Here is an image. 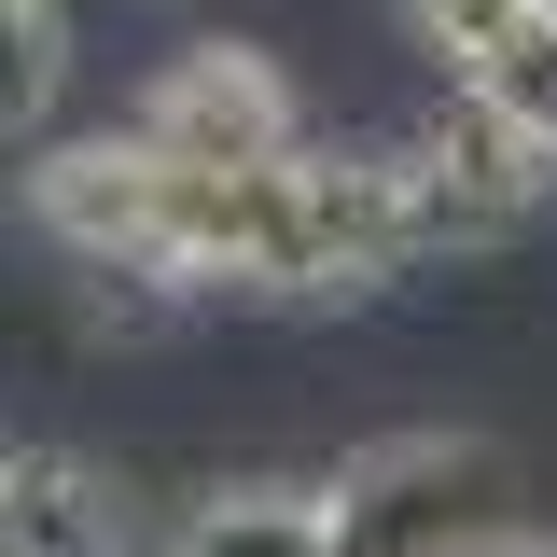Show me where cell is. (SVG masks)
<instances>
[{
  "instance_id": "8992f818",
  "label": "cell",
  "mask_w": 557,
  "mask_h": 557,
  "mask_svg": "<svg viewBox=\"0 0 557 557\" xmlns=\"http://www.w3.org/2000/svg\"><path fill=\"white\" fill-rule=\"evenodd\" d=\"M168 557H335V502L321 487H209Z\"/></svg>"
},
{
  "instance_id": "52a82bcc",
  "label": "cell",
  "mask_w": 557,
  "mask_h": 557,
  "mask_svg": "<svg viewBox=\"0 0 557 557\" xmlns=\"http://www.w3.org/2000/svg\"><path fill=\"white\" fill-rule=\"evenodd\" d=\"M70 84V14L57 0H0V139H28Z\"/></svg>"
},
{
  "instance_id": "ba28073f",
  "label": "cell",
  "mask_w": 557,
  "mask_h": 557,
  "mask_svg": "<svg viewBox=\"0 0 557 557\" xmlns=\"http://www.w3.org/2000/svg\"><path fill=\"white\" fill-rule=\"evenodd\" d=\"M474 557H544V544H516V530H502V544H474Z\"/></svg>"
},
{
  "instance_id": "7a4b0ae2",
  "label": "cell",
  "mask_w": 557,
  "mask_h": 557,
  "mask_svg": "<svg viewBox=\"0 0 557 557\" xmlns=\"http://www.w3.org/2000/svg\"><path fill=\"white\" fill-rule=\"evenodd\" d=\"M405 14L460 70V112H487L516 153H557V0H405Z\"/></svg>"
},
{
  "instance_id": "277c9868",
  "label": "cell",
  "mask_w": 557,
  "mask_h": 557,
  "mask_svg": "<svg viewBox=\"0 0 557 557\" xmlns=\"http://www.w3.org/2000/svg\"><path fill=\"white\" fill-rule=\"evenodd\" d=\"M391 196H405V237H502L516 209H530V153L487 126V112H446V126H418L391 153Z\"/></svg>"
},
{
  "instance_id": "6da1fadb",
  "label": "cell",
  "mask_w": 557,
  "mask_h": 557,
  "mask_svg": "<svg viewBox=\"0 0 557 557\" xmlns=\"http://www.w3.org/2000/svg\"><path fill=\"white\" fill-rule=\"evenodd\" d=\"M321 502H335V557H474L502 544V446L487 432H391Z\"/></svg>"
},
{
  "instance_id": "5b68a950",
  "label": "cell",
  "mask_w": 557,
  "mask_h": 557,
  "mask_svg": "<svg viewBox=\"0 0 557 557\" xmlns=\"http://www.w3.org/2000/svg\"><path fill=\"white\" fill-rule=\"evenodd\" d=\"M0 557H126V502L70 446H0Z\"/></svg>"
},
{
  "instance_id": "3957f363",
  "label": "cell",
  "mask_w": 557,
  "mask_h": 557,
  "mask_svg": "<svg viewBox=\"0 0 557 557\" xmlns=\"http://www.w3.org/2000/svg\"><path fill=\"white\" fill-rule=\"evenodd\" d=\"M139 139H153L168 168H278V153H307V126H293V84H278L251 42H209V57H182L168 84H153Z\"/></svg>"
}]
</instances>
